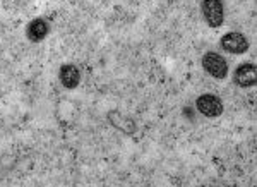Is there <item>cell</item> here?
<instances>
[{
	"instance_id": "1",
	"label": "cell",
	"mask_w": 257,
	"mask_h": 187,
	"mask_svg": "<svg viewBox=\"0 0 257 187\" xmlns=\"http://www.w3.org/2000/svg\"><path fill=\"white\" fill-rule=\"evenodd\" d=\"M201 11L204 16L206 23L211 28H219L225 19V11H223V2L221 0H202Z\"/></svg>"
},
{
	"instance_id": "2",
	"label": "cell",
	"mask_w": 257,
	"mask_h": 187,
	"mask_svg": "<svg viewBox=\"0 0 257 187\" xmlns=\"http://www.w3.org/2000/svg\"><path fill=\"white\" fill-rule=\"evenodd\" d=\"M202 67L209 76H213L214 79H225L228 76V64L223 57H219L218 53L208 52L202 57Z\"/></svg>"
},
{
	"instance_id": "3",
	"label": "cell",
	"mask_w": 257,
	"mask_h": 187,
	"mask_svg": "<svg viewBox=\"0 0 257 187\" xmlns=\"http://www.w3.org/2000/svg\"><path fill=\"white\" fill-rule=\"evenodd\" d=\"M196 107L197 110L201 112L202 115H206V117H218V115L223 114V103L221 100L218 97H214V95H201V97L197 98L196 102Z\"/></svg>"
},
{
	"instance_id": "4",
	"label": "cell",
	"mask_w": 257,
	"mask_h": 187,
	"mask_svg": "<svg viewBox=\"0 0 257 187\" xmlns=\"http://www.w3.org/2000/svg\"><path fill=\"white\" fill-rule=\"evenodd\" d=\"M221 47L228 53H243L248 48V41L242 33H226L221 38Z\"/></svg>"
},
{
	"instance_id": "5",
	"label": "cell",
	"mask_w": 257,
	"mask_h": 187,
	"mask_svg": "<svg viewBox=\"0 0 257 187\" xmlns=\"http://www.w3.org/2000/svg\"><path fill=\"white\" fill-rule=\"evenodd\" d=\"M235 82L242 88H250L257 82V69L254 64H242L235 70Z\"/></svg>"
},
{
	"instance_id": "6",
	"label": "cell",
	"mask_w": 257,
	"mask_h": 187,
	"mask_svg": "<svg viewBox=\"0 0 257 187\" xmlns=\"http://www.w3.org/2000/svg\"><path fill=\"white\" fill-rule=\"evenodd\" d=\"M60 81H62V84H64L65 88H69V89L76 88V86L79 84V81H81L79 69H77L76 65H72V64L62 65V69H60Z\"/></svg>"
},
{
	"instance_id": "7",
	"label": "cell",
	"mask_w": 257,
	"mask_h": 187,
	"mask_svg": "<svg viewBox=\"0 0 257 187\" xmlns=\"http://www.w3.org/2000/svg\"><path fill=\"white\" fill-rule=\"evenodd\" d=\"M26 35L28 38H30L31 41H40L43 40L45 36L48 35V24L45 19H35L30 23V26H28L26 30Z\"/></svg>"
}]
</instances>
